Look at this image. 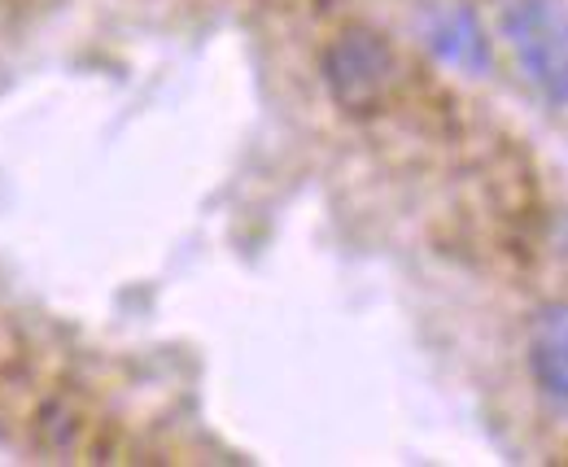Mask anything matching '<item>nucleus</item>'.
<instances>
[{
  "label": "nucleus",
  "mask_w": 568,
  "mask_h": 467,
  "mask_svg": "<svg viewBox=\"0 0 568 467\" xmlns=\"http://www.w3.org/2000/svg\"><path fill=\"white\" fill-rule=\"evenodd\" d=\"M324 83L346 114H376L398 88V58L385 35L346 27L324 53Z\"/></svg>",
  "instance_id": "1"
},
{
  "label": "nucleus",
  "mask_w": 568,
  "mask_h": 467,
  "mask_svg": "<svg viewBox=\"0 0 568 467\" xmlns=\"http://www.w3.org/2000/svg\"><path fill=\"white\" fill-rule=\"evenodd\" d=\"M507 40L525 79L556 105H568V4L520 0L507 13Z\"/></svg>",
  "instance_id": "2"
},
{
  "label": "nucleus",
  "mask_w": 568,
  "mask_h": 467,
  "mask_svg": "<svg viewBox=\"0 0 568 467\" xmlns=\"http://www.w3.org/2000/svg\"><path fill=\"white\" fill-rule=\"evenodd\" d=\"M425 35H428V49L446 67H459L468 70V74L490 67L486 31H481V22H477V13L468 4H437L425 18Z\"/></svg>",
  "instance_id": "3"
},
{
  "label": "nucleus",
  "mask_w": 568,
  "mask_h": 467,
  "mask_svg": "<svg viewBox=\"0 0 568 467\" xmlns=\"http://www.w3.org/2000/svg\"><path fill=\"white\" fill-rule=\"evenodd\" d=\"M529 372L551 406L568 410V302L547 306L529 333Z\"/></svg>",
  "instance_id": "4"
}]
</instances>
